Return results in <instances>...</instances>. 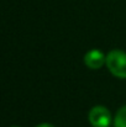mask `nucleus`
Masks as SVG:
<instances>
[{
  "label": "nucleus",
  "mask_w": 126,
  "mask_h": 127,
  "mask_svg": "<svg viewBox=\"0 0 126 127\" xmlns=\"http://www.w3.org/2000/svg\"><path fill=\"white\" fill-rule=\"evenodd\" d=\"M11 127H20V126H11Z\"/></svg>",
  "instance_id": "obj_6"
},
{
  "label": "nucleus",
  "mask_w": 126,
  "mask_h": 127,
  "mask_svg": "<svg viewBox=\"0 0 126 127\" xmlns=\"http://www.w3.org/2000/svg\"><path fill=\"white\" fill-rule=\"evenodd\" d=\"M36 127H54L53 125H51V124H41V125H39V126Z\"/></svg>",
  "instance_id": "obj_5"
},
{
  "label": "nucleus",
  "mask_w": 126,
  "mask_h": 127,
  "mask_svg": "<svg viewBox=\"0 0 126 127\" xmlns=\"http://www.w3.org/2000/svg\"><path fill=\"white\" fill-rule=\"evenodd\" d=\"M85 65L90 69H99L106 63V56L99 49H91L86 52L84 57Z\"/></svg>",
  "instance_id": "obj_3"
},
{
  "label": "nucleus",
  "mask_w": 126,
  "mask_h": 127,
  "mask_svg": "<svg viewBox=\"0 0 126 127\" xmlns=\"http://www.w3.org/2000/svg\"><path fill=\"white\" fill-rule=\"evenodd\" d=\"M89 122L93 127H109L111 122V115L110 111L101 105L94 106L89 111Z\"/></svg>",
  "instance_id": "obj_2"
},
{
  "label": "nucleus",
  "mask_w": 126,
  "mask_h": 127,
  "mask_svg": "<svg viewBox=\"0 0 126 127\" xmlns=\"http://www.w3.org/2000/svg\"><path fill=\"white\" fill-rule=\"evenodd\" d=\"M106 67L113 75L126 79V52L114 49L106 56Z\"/></svg>",
  "instance_id": "obj_1"
},
{
  "label": "nucleus",
  "mask_w": 126,
  "mask_h": 127,
  "mask_svg": "<svg viewBox=\"0 0 126 127\" xmlns=\"http://www.w3.org/2000/svg\"><path fill=\"white\" fill-rule=\"evenodd\" d=\"M114 126L115 127H126V105L123 106L115 116L114 120Z\"/></svg>",
  "instance_id": "obj_4"
}]
</instances>
